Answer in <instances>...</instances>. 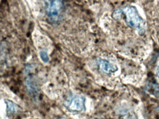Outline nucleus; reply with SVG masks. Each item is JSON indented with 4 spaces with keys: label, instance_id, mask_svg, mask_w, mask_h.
<instances>
[{
    "label": "nucleus",
    "instance_id": "nucleus-5",
    "mask_svg": "<svg viewBox=\"0 0 159 119\" xmlns=\"http://www.w3.org/2000/svg\"><path fill=\"white\" fill-rule=\"evenodd\" d=\"M98 64L103 72L107 74L114 73L117 70V68L115 65L105 60L100 59L98 60Z\"/></svg>",
    "mask_w": 159,
    "mask_h": 119
},
{
    "label": "nucleus",
    "instance_id": "nucleus-3",
    "mask_svg": "<svg viewBox=\"0 0 159 119\" xmlns=\"http://www.w3.org/2000/svg\"><path fill=\"white\" fill-rule=\"evenodd\" d=\"M85 99L83 96L76 95L70 100L68 106L69 109L72 111L80 112L85 108Z\"/></svg>",
    "mask_w": 159,
    "mask_h": 119
},
{
    "label": "nucleus",
    "instance_id": "nucleus-1",
    "mask_svg": "<svg viewBox=\"0 0 159 119\" xmlns=\"http://www.w3.org/2000/svg\"><path fill=\"white\" fill-rule=\"evenodd\" d=\"M121 14L124 15L126 22L132 28L137 30L140 35H143L145 32V24L143 19L139 14L135 7L126 6L121 10Z\"/></svg>",
    "mask_w": 159,
    "mask_h": 119
},
{
    "label": "nucleus",
    "instance_id": "nucleus-2",
    "mask_svg": "<svg viewBox=\"0 0 159 119\" xmlns=\"http://www.w3.org/2000/svg\"><path fill=\"white\" fill-rule=\"evenodd\" d=\"M62 4L61 0H50L47 7V14L50 18L53 20H57L62 9Z\"/></svg>",
    "mask_w": 159,
    "mask_h": 119
},
{
    "label": "nucleus",
    "instance_id": "nucleus-6",
    "mask_svg": "<svg viewBox=\"0 0 159 119\" xmlns=\"http://www.w3.org/2000/svg\"><path fill=\"white\" fill-rule=\"evenodd\" d=\"M5 102L7 106V113L8 116H11L17 113L20 109L17 104L13 102V101L8 99H5Z\"/></svg>",
    "mask_w": 159,
    "mask_h": 119
},
{
    "label": "nucleus",
    "instance_id": "nucleus-8",
    "mask_svg": "<svg viewBox=\"0 0 159 119\" xmlns=\"http://www.w3.org/2000/svg\"><path fill=\"white\" fill-rule=\"evenodd\" d=\"M156 72L157 74V76L159 78V61L157 64V66H156Z\"/></svg>",
    "mask_w": 159,
    "mask_h": 119
},
{
    "label": "nucleus",
    "instance_id": "nucleus-7",
    "mask_svg": "<svg viewBox=\"0 0 159 119\" xmlns=\"http://www.w3.org/2000/svg\"><path fill=\"white\" fill-rule=\"evenodd\" d=\"M40 56L41 60L44 62V63H47L49 61V57L48 55L46 53V52L42 51L40 52Z\"/></svg>",
    "mask_w": 159,
    "mask_h": 119
},
{
    "label": "nucleus",
    "instance_id": "nucleus-4",
    "mask_svg": "<svg viewBox=\"0 0 159 119\" xmlns=\"http://www.w3.org/2000/svg\"><path fill=\"white\" fill-rule=\"evenodd\" d=\"M26 85L28 93L34 100H37L39 96V89L36 79L29 77L26 80Z\"/></svg>",
    "mask_w": 159,
    "mask_h": 119
}]
</instances>
